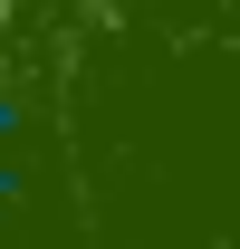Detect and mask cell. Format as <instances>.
I'll use <instances>...</instances> for the list:
<instances>
[{
	"label": "cell",
	"instance_id": "2",
	"mask_svg": "<svg viewBox=\"0 0 240 249\" xmlns=\"http://www.w3.org/2000/svg\"><path fill=\"white\" fill-rule=\"evenodd\" d=\"M10 134H20V96L0 87V154H10Z\"/></svg>",
	"mask_w": 240,
	"mask_h": 249
},
{
	"label": "cell",
	"instance_id": "1",
	"mask_svg": "<svg viewBox=\"0 0 240 249\" xmlns=\"http://www.w3.org/2000/svg\"><path fill=\"white\" fill-rule=\"evenodd\" d=\"M20 192H29V182H20V163H10V154H0V220H10V211H20Z\"/></svg>",
	"mask_w": 240,
	"mask_h": 249
}]
</instances>
